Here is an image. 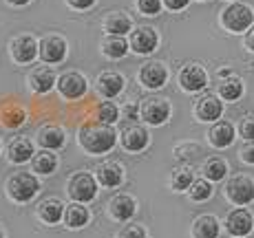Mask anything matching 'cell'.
Wrapping results in <instances>:
<instances>
[{
  "label": "cell",
  "instance_id": "23",
  "mask_svg": "<svg viewBox=\"0 0 254 238\" xmlns=\"http://www.w3.org/2000/svg\"><path fill=\"white\" fill-rule=\"evenodd\" d=\"M95 179L102 188H120L124 183V166L115 161H104L95 168Z\"/></svg>",
  "mask_w": 254,
  "mask_h": 238
},
{
  "label": "cell",
  "instance_id": "45",
  "mask_svg": "<svg viewBox=\"0 0 254 238\" xmlns=\"http://www.w3.org/2000/svg\"><path fill=\"white\" fill-rule=\"evenodd\" d=\"M0 148H2V145H0Z\"/></svg>",
  "mask_w": 254,
  "mask_h": 238
},
{
  "label": "cell",
  "instance_id": "44",
  "mask_svg": "<svg viewBox=\"0 0 254 238\" xmlns=\"http://www.w3.org/2000/svg\"><path fill=\"white\" fill-rule=\"evenodd\" d=\"M228 2H237V0H228Z\"/></svg>",
  "mask_w": 254,
  "mask_h": 238
},
{
  "label": "cell",
  "instance_id": "22",
  "mask_svg": "<svg viewBox=\"0 0 254 238\" xmlns=\"http://www.w3.org/2000/svg\"><path fill=\"white\" fill-rule=\"evenodd\" d=\"M64 207L66 205L60 201V198L49 196V198H45V201L38 203L36 214L45 225H56V223L64 221Z\"/></svg>",
  "mask_w": 254,
  "mask_h": 238
},
{
  "label": "cell",
  "instance_id": "7",
  "mask_svg": "<svg viewBox=\"0 0 254 238\" xmlns=\"http://www.w3.org/2000/svg\"><path fill=\"white\" fill-rule=\"evenodd\" d=\"M170 101L166 97H146L139 104V117L148 126H164L170 119Z\"/></svg>",
  "mask_w": 254,
  "mask_h": 238
},
{
  "label": "cell",
  "instance_id": "12",
  "mask_svg": "<svg viewBox=\"0 0 254 238\" xmlns=\"http://www.w3.org/2000/svg\"><path fill=\"white\" fill-rule=\"evenodd\" d=\"M66 53H69V45L62 36L49 33V36L40 38V60L45 64H60L64 62Z\"/></svg>",
  "mask_w": 254,
  "mask_h": 238
},
{
  "label": "cell",
  "instance_id": "14",
  "mask_svg": "<svg viewBox=\"0 0 254 238\" xmlns=\"http://www.w3.org/2000/svg\"><path fill=\"white\" fill-rule=\"evenodd\" d=\"M179 86L186 93H199L208 86V73L201 64H186L182 71H179Z\"/></svg>",
  "mask_w": 254,
  "mask_h": 238
},
{
  "label": "cell",
  "instance_id": "27",
  "mask_svg": "<svg viewBox=\"0 0 254 238\" xmlns=\"http://www.w3.org/2000/svg\"><path fill=\"white\" fill-rule=\"evenodd\" d=\"M89 218H91V212L84 203L73 201L64 207V225L69 227V230H80V227H84L86 223H89Z\"/></svg>",
  "mask_w": 254,
  "mask_h": 238
},
{
  "label": "cell",
  "instance_id": "33",
  "mask_svg": "<svg viewBox=\"0 0 254 238\" xmlns=\"http://www.w3.org/2000/svg\"><path fill=\"white\" fill-rule=\"evenodd\" d=\"M122 110L117 108L113 101H102L100 106L95 108V121H102V124H111L113 126L117 119H120Z\"/></svg>",
  "mask_w": 254,
  "mask_h": 238
},
{
  "label": "cell",
  "instance_id": "18",
  "mask_svg": "<svg viewBox=\"0 0 254 238\" xmlns=\"http://www.w3.org/2000/svg\"><path fill=\"white\" fill-rule=\"evenodd\" d=\"M120 139H122V145H124L126 152H135V154L141 152V150H146L150 143L148 130L139 124H133V126H128V128H124L120 135Z\"/></svg>",
  "mask_w": 254,
  "mask_h": 238
},
{
  "label": "cell",
  "instance_id": "16",
  "mask_svg": "<svg viewBox=\"0 0 254 238\" xmlns=\"http://www.w3.org/2000/svg\"><path fill=\"white\" fill-rule=\"evenodd\" d=\"M234 137H237V128H234L232 121H226V119L214 121L208 130V142H210L212 148H217V150L230 148V145L234 143Z\"/></svg>",
  "mask_w": 254,
  "mask_h": 238
},
{
  "label": "cell",
  "instance_id": "32",
  "mask_svg": "<svg viewBox=\"0 0 254 238\" xmlns=\"http://www.w3.org/2000/svg\"><path fill=\"white\" fill-rule=\"evenodd\" d=\"M212 192H214L212 181H208V179H194L188 190V196H190V201H194V203H203L212 196Z\"/></svg>",
  "mask_w": 254,
  "mask_h": 238
},
{
  "label": "cell",
  "instance_id": "25",
  "mask_svg": "<svg viewBox=\"0 0 254 238\" xmlns=\"http://www.w3.org/2000/svg\"><path fill=\"white\" fill-rule=\"evenodd\" d=\"M217 95L221 97L223 101H239L243 97V80L241 77H237L232 73V75L228 77H221V82H219L217 86Z\"/></svg>",
  "mask_w": 254,
  "mask_h": 238
},
{
  "label": "cell",
  "instance_id": "24",
  "mask_svg": "<svg viewBox=\"0 0 254 238\" xmlns=\"http://www.w3.org/2000/svg\"><path fill=\"white\" fill-rule=\"evenodd\" d=\"M100 51L104 53L109 60H122V57L130 51V45H128V40H126V36H109V33H106V38L100 42Z\"/></svg>",
  "mask_w": 254,
  "mask_h": 238
},
{
  "label": "cell",
  "instance_id": "9",
  "mask_svg": "<svg viewBox=\"0 0 254 238\" xmlns=\"http://www.w3.org/2000/svg\"><path fill=\"white\" fill-rule=\"evenodd\" d=\"M58 93L64 99H80L82 95H86L89 91V82L82 73L77 71H64L62 75H58V84H56Z\"/></svg>",
  "mask_w": 254,
  "mask_h": 238
},
{
  "label": "cell",
  "instance_id": "1",
  "mask_svg": "<svg viewBox=\"0 0 254 238\" xmlns=\"http://www.w3.org/2000/svg\"><path fill=\"white\" fill-rule=\"evenodd\" d=\"M77 143L84 152H89L91 157L97 154H106L115 148L117 143V133L111 124H102V121H91L84 124L77 130Z\"/></svg>",
  "mask_w": 254,
  "mask_h": 238
},
{
  "label": "cell",
  "instance_id": "39",
  "mask_svg": "<svg viewBox=\"0 0 254 238\" xmlns=\"http://www.w3.org/2000/svg\"><path fill=\"white\" fill-rule=\"evenodd\" d=\"M66 4L71 9H77V11H86V9H91L95 4V0H66Z\"/></svg>",
  "mask_w": 254,
  "mask_h": 238
},
{
  "label": "cell",
  "instance_id": "17",
  "mask_svg": "<svg viewBox=\"0 0 254 238\" xmlns=\"http://www.w3.org/2000/svg\"><path fill=\"white\" fill-rule=\"evenodd\" d=\"M36 142L42 150H53V152H56V150L66 145V133H64V128H60V126H56V124H45L38 128Z\"/></svg>",
  "mask_w": 254,
  "mask_h": 238
},
{
  "label": "cell",
  "instance_id": "38",
  "mask_svg": "<svg viewBox=\"0 0 254 238\" xmlns=\"http://www.w3.org/2000/svg\"><path fill=\"white\" fill-rule=\"evenodd\" d=\"M239 159L248 166H254V142H246L239 150Z\"/></svg>",
  "mask_w": 254,
  "mask_h": 238
},
{
  "label": "cell",
  "instance_id": "31",
  "mask_svg": "<svg viewBox=\"0 0 254 238\" xmlns=\"http://www.w3.org/2000/svg\"><path fill=\"white\" fill-rule=\"evenodd\" d=\"M201 172H203V179H208V181L217 183V181H223V179L228 177L230 168H228V163L223 161V159H219V157H210L208 161L203 163Z\"/></svg>",
  "mask_w": 254,
  "mask_h": 238
},
{
  "label": "cell",
  "instance_id": "20",
  "mask_svg": "<svg viewBox=\"0 0 254 238\" xmlns=\"http://www.w3.org/2000/svg\"><path fill=\"white\" fill-rule=\"evenodd\" d=\"M124 86H126V77L117 71H104V73H100L97 80H95L97 93H100L102 97H106V99L117 97L122 91H124Z\"/></svg>",
  "mask_w": 254,
  "mask_h": 238
},
{
  "label": "cell",
  "instance_id": "41",
  "mask_svg": "<svg viewBox=\"0 0 254 238\" xmlns=\"http://www.w3.org/2000/svg\"><path fill=\"white\" fill-rule=\"evenodd\" d=\"M243 45H246L248 51H252V53H254V24L250 27V31L246 33V40H243Z\"/></svg>",
  "mask_w": 254,
  "mask_h": 238
},
{
  "label": "cell",
  "instance_id": "2",
  "mask_svg": "<svg viewBox=\"0 0 254 238\" xmlns=\"http://www.w3.org/2000/svg\"><path fill=\"white\" fill-rule=\"evenodd\" d=\"M38 190H40V181L33 172H16L4 183V192L13 203H29Z\"/></svg>",
  "mask_w": 254,
  "mask_h": 238
},
{
  "label": "cell",
  "instance_id": "13",
  "mask_svg": "<svg viewBox=\"0 0 254 238\" xmlns=\"http://www.w3.org/2000/svg\"><path fill=\"white\" fill-rule=\"evenodd\" d=\"M223 115V99L219 95H203L194 101V117L197 121H203V124H214L219 121Z\"/></svg>",
  "mask_w": 254,
  "mask_h": 238
},
{
  "label": "cell",
  "instance_id": "42",
  "mask_svg": "<svg viewBox=\"0 0 254 238\" xmlns=\"http://www.w3.org/2000/svg\"><path fill=\"white\" fill-rule=\"evenodd\" d=\"M31 0H7V4H11V7H24V4H29Z\"/></svg>",
  "mask_w": 254,
  "mask_h": 238
},
{
  "label": "cell",
  "instance_id": "3",
  "mask_svg": "<svg viewBox=\"0 0 254 238\" xmlns=\"http://www.w3.org/2000/svg\"><path fill=\"white\" fill-rule=\"evenodd\" d=\"M219 22L226 31L230 33H248L254 24V11L250 4L243 2H230L219 16Z\"/></svg>",
  "mask_w": 254,
  "mask_h": 238
},
{
  "label": "cell",
  "instance_id": "34",
  "mask_svg": "<svg viewBox=\"0 0 254 238\" xmlns=\"http://www.w3.org/2000/svg\"><path fill=\"white\" fill-rule=\"evenodd\" d=\"M24 110L22 108H18V106H13V108H7L2 113V124L7 126V128H18V126H22L24 124Z\"/></svg>",
  "mask_w": 254,
  "mask_h": 238
},
{
  "label": "cell",
  "instance_id": "28",
  "mask_svg": "<svg viewBox=\"0 0 254 238\" xmlns=\"http://www.w3.org/2000/svg\"><path fill=\"white\" fill-rule=\"evenodd\" d=\"M221 225H219L217 216L212 214H201L194 218L192 223V236L194 238H219Z\"/></svg>",
  "mask_w": 254,
  "mask_h": 238
},
{
  "label": "cell",
  "instance_id": "6",
  "mask_svg": "<svg viewBox=\"0 0 254 238\" xmlns=\"http://www.w3.org/2000/svg\"><path fill=\"white\" fill-rule=\"evenodd\" d=\"M9 55L16 64H31L36 57H40V42L31 33H20L9 40Z\"/></svg>",
  "mask_w": 254,
  "mask_h": 238
},
{
  "label": "cell",
  "instance_id": "19",
  "mask_svg": "<svg viewBox=\"0 0 254 238\" xmlns=\"http://www.w3.org/2000/svg\"><path fill=\"white\" fill-rule=\"evenodd\" d=\"M135 212H137V201H135L130 194L120 192L109 201V214L117 223L130 221V218L135 216Z\"/></svg>",
  "mask_w": 254,
  "mask_h": 238
},
{
  "label": "cell",
  "instance_id": "29",
  "mask_svg": "<svg viewBox=\"0 0 254 238\" xmlns=\"http://www.w3.org/2000/svg\"><path fill=\"white\" fill-rule=\"evenodd\" d=\"M58 154L53 150H40L36 152V157L31 159V170L33 174H42V177H49L58 170Z\"/></svg>",
  "mask_w": 254,
  "mask_h": 238
},
{
  "label": "cell",
  "instance_id": "15",
  "mask_svg": "<svg viewBox=\"0 0 254 238\" xmlns=\"http://www.w3.org/2000/svg\"><path fill=\"white\" fill-rule=\"evenodd\" d=\"M226 230L230 232L234 238H243L254 230V216L246 207H237L226 216Z\"/></svg>",
  "mask_w": 254,
  "mask_h": 238
},
{
  "label": "cell",
  "instance_id": "21",
  "mask_svg": "<svg viewBox=\"0 0 254 238\" xmlns=\"http://www.w3.org/2000/svg\"><path fill=\"white\" fill-rule=\"evenodd\" d=\"M33 157H36V145H33V142L29 137L20 135V137H13L11 142H9V145H7V159L11 163L20 166V163L31 161Z\"/></svg>",
  "mask_w": 254,
  "mask_h": 238
},
{
  "label": "cell",
  "instance_id": "26",
  "mask_svg": "<svg viewBox=\"0 0 254 238\" xmlns=\"http://www.w3.org/2000/svg\"><path fill=\"white\" fill-rule=\"evenodd\" d=\"M104 31L109 36H126L133 31V20L124 11H111L104 18Z\"/></svg>",
  "mask_w": 254,
  "mask_h": 238
},
{
  "label": "cell",
  "instance_id": "30",
  "mask_svg": "<svg viewBox=\"0 0 254 238\" xmlns=\"http://www.w3.org/2000/svg\"><path fill=\"white\" fill-rule=\"evenodd\" d=\"M192 181H194L192 168L182 166V168L173 170V174H170V179H168V186L173 192H188L190 186H192Z\"/></svg>",
  "mask_w": 254,
  "mask_h": 238
},
{
  "label": "cell",
  "instance_id": "36",
  "mask_svg": "<svg viewBox=\"0 0 254 238\" xmlns=\"http://www.w3.org/2000/svg\"><path fill=\"white\" fill-rule=\"evenodd\" d=\"M117 238H148L146 230L137 223H130V225H124L120 232H117Z\"/></svg>",
  "mask_w": 254,
  "mask_h": 238
},
{
  "label": "cell",
  "instance_id": "5",
  "mask_svg": "<svg viewBox=\"0 0 254 238\" xmlns=\"http://www.w3.org/2000/svg\"><path fill=\"white\" fill-rule=\"evenodd\" d=\"M97 188H100V183H97L95 174L91 172H75L66 183L69 196L75 203H84V205L97 196Z\"/></svg>",
  "mask_w": 254,
  "mask_h": 238
},
{
  "label": "cell",
  "instance_id": "4",
  "mask_svg": "<svg viewBox=\"0 0 254 238\" xmlns=\"http://www.w3.org/2000/svg\"><path fill=\"white\" fill-rule=\"evenodd\" d=\"M226 198L237 207H246L254 201V179L250 174H232L223 188Z\"/></svg>",
  "mask_w": 254,
  "mask_h": 238
},
{
  "label": "cell",
  "instance_id": "37",
  "mask_svg": "<svg viewBox=\"0 0 254 238\" xmlns=\"http://www.w3.org/2000/svg\"><path fill=\"white\" fill-rule=\"evenodd\" d=\"M239 135L246 142H254V115H246L239 121Z\"/></svg>",
  "mask_w": 254,
  "mask_h": 238
},
{
  "label": "cell",
  "instance_id": "11",
  "mask_svg": "<svg viewBox=\"0 0 254 238\" xmlns=\"http://www.w3.org/2000/svg\"><path fill=\"white\" fill-rule=\"evenodd\" d=\"M56 84H58V73L49 64L33 66V69L27 73V86H29V91H33L36 95L49 93V91L56 89Z\"/></svg>",
  "mask_w": 254,
  "mask_h": 238
},
{
  "label": "cell",
  "instance_id": "35",
  "mask_svg": "<svg viewBox=\"0 0 254 238\" xmlns=\"http://www.w3.org/2000/svg\"><path fill=\"white\" fill-rule=\"evenodd\" d=\"M135 4H137L139 13H144V16H157L164 7V0H137Z\"/></svg>",
  "mask_w": 254,
  "mask_h": 238
},
{
  "label": "cell",
  "instance_id": "8",
  "mask_svg": "<svg viewBox=\"0 0 254 238\" xmlns=\"http://www.w3.org/2000/svg\"><path fill=\"white\" fill-rule=\"evenodd\" d=\"M137 80L144 89L148 91H159L166 86L168 82V66L159 60H148L139 66L137 71Z\"/></svg>",
  "mask_w": 254,
  "mask_h": 238
},
{
  "label": "cell",
  "instance_id": "40",
  "mask_svg": "<svg viewBox=\"0 0 254 238\" xmlns=\"http://www.w3.org/2000/svg\"><path fill=\"white\" fill-rule=\"evenodd\" d=\"M190 0H164V7L170 9V11H182V9L188 7Z\"/></svg>",
  "mask_w": 254,
  "mask_h": 238
},
{
  "label": "cell",
  "instance_id": "43",
  "mask_svg": "<svg viewBox=\"0 0 254 238\" xmlns=\"http://www.w3.org/2000/svg\"><path fill=\"white\" fill-rule=\"evenodd\" d=\"M0 238H4V232L2 230H0Z\"/></svg>",
  "mask_w": 254,
  "mask_h": 238
},
{
  "label": "cell",
  "instance_id": "10",
  "mask_svg": "<svg viewBox=\"0 0 254 238\" xmlns=\"http://www.w3.org/2000/svg\"><path fill=\"white\" fill-rule=\"evenodd\" d=\"M128 45H130V51L137 53V55H150L159 47V33L153 27H148V24H141V27L130 31Z\"/></svg>",
  "mask_w": 254,
  "mask_h": 238
}]
</instances>
